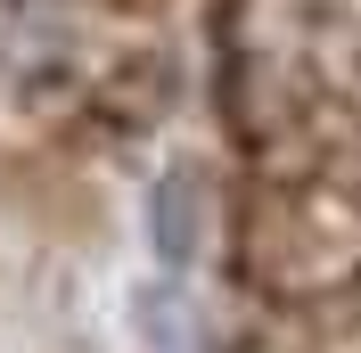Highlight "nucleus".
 I'll return each instance as SVG.
<instances>
[{
    "instance_id": "1",
    "label": "nucleus",
    "mask_w": 361,
    "mask_h": 353,
    "mask_svg": "<svg viewBox=\"0 0 361 353\" xmlns=\"http://www.w3.org/2000/svg\"><path fill=\"white\" fill-rule=\"evenodd\" d=\"M197 181L189 173H173V181H157V255L164 263H189V246H197Z\"/></svg>"
}]
</instances>
